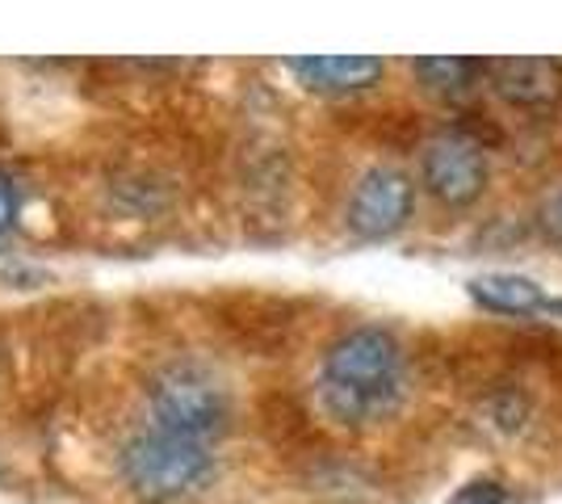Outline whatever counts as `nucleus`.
Segmentation results:
<instances>
[{
	"label": "nucleus",
	"mask_w": 562,
	"mask_h": 504,
	"mask_svg": "<svg viewBox=\"0 0 562 504\" xmlns=\"http://www.w3.org/2000/svg\"><path fill=\"white\" fill-rule=\"evenodd\" d=\"M407 391V358L386 328H352L319 366V408L345 429L386 421Z\"/></svg>",
	"instance_id": "nucleus-1"
},
{
	"label": "nucleus",
	"mask_w": 562,
	"mask_h": 504,
	"mask_svg": "<svg viewBox=\"0 0 562 504\" xmlns=\"http://www.w3.org/2000/svg\"><path fill=\"white\" fill-rule=\"evenodd\" d=\"M122 480L131 483V492L151 504L181 501L189 492H198L211 480L214 455L211 441H198L172 429H139L122 446Z\"/></svg>",
	"instance_id": "nucleus-2"
},
{
	"label": "nucleus",
	"mask_w": 562,
	"mask_h": 504,
	"mask_svg": "<svg viewBox=\"0 0 562 504\" xmlns=\"http://www.w3.org/2000/svg\"><path fill=\"white\" fill-rule=\"evenodd\" d=\"M147 404L160 429L186 433L198 441H214L218 433H227L232 421V400L223 383L198 361H168L165 370H156Z\"/></svg>",
	"instance_id": "nucleus-3"
},
{
	"label": "nucleus",
	"mask_w": 562,
	"mask_h": 504,
	"mask_svg": "<svg viewBox=\"0 0 562 504\" xmlns=\"http://www.w3.org/2000/svg\"><path fill=\"white\" fill-rule=\"evenodd\" d=\"M424 190L446 206H470L487 190V156L467 131H441L420 152Z\"/></svg>",
	"instance_id": "nucleus-4"
},
{
	"label": "nucleus",
	"mask_w": 562,
	"mask_h": 504,
	"mask_svg": "<svg viewBox=\"0 0 562 504\" xmlns=\"http://www.w3.org/2000/svg\"><path fill=\"white\" fill-rule=\"evenodd\" d=\"M416 190L398 168H370L349 198V227L361 240H386L412 219Z\"/></svg>",
	"instance_id": "nucleus-5"
},
{
	"label": "nucleus",
	"mask_w": 562,
	"mask_h": 504,
	"mask_svg": "<svg viewBox=\"0 0 562 504\" xmlns=\"http://www.w3.org/2000/svg\"><path fill=\"white\" fill-rule=\"evenodd\" d=\"M290 72L299 76V85H306L311 93H361L382 76V59L374 55H311V59H290Z\"/></svg>",
	"instance_id": "nucleus-6"
},
{
	"label": "nucleus",
	"mask_w": 562,
	"mask_h": 504,
	"mask_svg": "<svg viewBox=\"0 0 562 504\" xmlns=\"http://www.w3.org/2000/svg\"><path fill=\"white\" fill-rule=\"evenodd\" d=\"M495 89L516 110H541L562 97V68L550 59H504L495 64Z\"/></svg>",
	"instance_id": "nucleus-7"
},
{
	"label": "nucleus",
	"mask_w": 562,
	"mask_h": 504,
	"mask_svg": "<svg viewBox=\"0 0 562 504\" xmlns=\"http://www.w3.org/2000/svg\"><path fill=\"white\" fill-rule=\"evenodd\" d=\"M470 294L479 307H487L495 315H533L546 312V294L533 278H520V273H487V278H474Z\"/></svg>",
	"instance_id": "nucleus-8"
},
{
	"label": "nucleus",
	"mask_w": 562,
	"mask_h": 504,
	"mask_svg": "<svg viewBox=\"0 0 562 504\" xmlns=\"http://www.w3.org/2000/svg\"><path fill=\"white\" fill-rule=\"evenodd\" d=\"M412 68H416V76H420V85L428 89V93L458 97L474 85V68H479V64H474V59L449 55V59H416Z\"/></svg>",
	"instance_id": "nucleus-9"
},
{
	"label": "nucleus",
	"mask_w": 562,
	"mask_h": 504,
	"mask_svg": "<svg viewBox=\"0 0 562 504\" xmlns=\"http://www.w3.org/2000/svg\"><path fill=\"white\" fill-rule=\"evenodd\" d=\"M449 504H508V492H504V483H495V480H474Z\"/></svg>",
	"instance_id": "nucleus-10"
},
{
	"label": "nucleus",
	"mask_w": 562,
	"mask_h": 504,
	"mask_svg": "<svg viewBox=\"0 0 562 504\" xmlns=\"http://www.w3.org/2000/svg\"><path fill=\"white\" fill-rule=\"evenodd\" d=\"M18 215H22V193H18V186L0 172V236H4V232H13Z\"/></svg>",
	"instance_id": "nucleus-11"
}]
</instances>
